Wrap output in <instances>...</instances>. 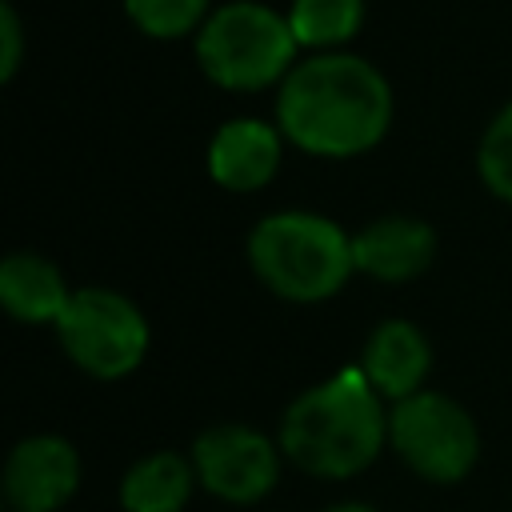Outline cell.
<instances>
[{
	"label": "cell",
	"mask_w": 512,
	"mask_h": 512,
	"mask_svg": "<svg viewBox=\"0 0 512 512\" xmlns=\"http://www.w3.org/2000/svg\"><path fill=\"white\" fill-rule=\"evenodd\" d=\"M276 128L320 160L372 152L392 128V88L384 72L348 52H320L280 80Z\"/></svg>",
	"instance_id": "obj_1"
},
{
	"label": "cell",
	"mask_w": 512,
	"mask_h": 512,
	"mask_svg": "<svg viewBox=\"0 0 512 512\" xmlns=\"http://www.w3.org/2000/svg\"><path fill=\"white\" fill-rule=\"evenodd\" d=\"M276 440L296 472L316 480H352L372 468L388 444L384 396L356 364L340 368L284 408Z\"/></svg>",
	"instance_id": "obj_2"
},
{
	"label": "cell",
	"mask_w": 512,
	"mask_h": 512,
	"mask_svg": "<svg viewBox=\"0 0 512 512\" xmlns=\"http://www.w3.org/2000/svg\"><path fill=\"white\" fill-rule=\"evenodd\" d=\"M252 276L288 304H324L356 272L352 236L320 212L284 208L256 220L244 244Z\"/></svg>",
	"instance_id": "obj_3"
},
{
	"label": "cell",
	"mask_w": 512,
	"mask_h": 512,
	"mask_svg": "<svg viewBox=\"0 0 512 512\" xmlns=\"http://www.w3.org/2000/svg\"><path fill=\"white\" fill-rule=\"evenodd\" d=\"M296 36L288 16L256 0H232L216 8L196 32L200 72L228 92H256L284 80L296 64Z\"/></svg>",
	"instance_id": "obj_4"
},
{
	"label": "cell",
	"mask_w": 512,
	"mask_h": 512,
	"mask_svg": "<svg viewBox=\"0 0 512 512\" xmlns=\"http://www.w3.org/2000/svg\"><path fill=\"white\" fill-rule=\"evenodd\" d=\"M388 448L420 480L460 484L480 460V428L460 400L420 388L388 408Z\"/></svg>",
	"instance_id": "obj_5"
},
{
	"label": "cell",
	"mask_w": 512,
	"mask_h": 512,
	"mask_svg": "<svg viewBox=\"0 0 512 512\" xmlns=\"http://www.w3.org/2000/svg\"><path fill=\"white\" fill-rule=\"evenodd\" d=\"M56 340L64 356L92 380L132 376L152 344L148 320L136 300L116 288H76L64 316L56 320Z\"/></svg>",
	"instance_id": "obj_6"
},
{
	"label": "cell",
	"mask_w": 512,
	"mask_h": 512,
	"mask_svg": "<svg viewBox=\"0 0 512 512\" xmlns=\"http://www.w3.org/2000/svg\"><path fill=\"white\" fill-rule=\"evenodd\" d=\"M192 468L208 496L248 508L260 504L276 484L284 468L280 440L268 432H256L248 424H212L192 440Z\"/></svg>",
	"instance_id": "obj_7"
},
{
	"label": "cell",
	"mask_w": 512,
	"mask_h": 512,
	"mask_svg": "<svg viewBox=\"0 0 512 512\" xmlns=\"http://www.w3.org/2000/svg\"><path fill=\"white\" fill-rule=\"evenodd\" d=\"M80 488V452L56 432L16 440L4 460V500L12 512H60Z\"/></svg>",
	"instance_id": "obj_8"
},
{
	"label": "cell",
	"mask_w": 512,
	"mask_h": 512,
	"mask_svg": "<svg viewBox=\"0 0 512 512\" xmlns=\"http://www.w3.org/2000/svg\"><path fill=\"white\" fill-rule=\"evenodd\" d=\"M436 228L420 216H376L360 232H352L356 272L380 284H408L424 276L436 260Z\"/></svg>",
	"instance_id": "obj_9"
},
{
	"label": "cell",
	"mask_w": 512,
	"mask_h": 512,
	"mask_svg": "<svg viewBox=\"0 0 512 512\" xmlns=\"http://www.w3.org/2000/svg\"><path fill=\"white\" fill-rule=\"evenodd\" d=\"M284 160V132L256 116L224 120L208 140V176L224 192H260Z\"/></svg>",
	"instance_id": "obj_10"
},
{
	"label": "cell",
	"mask_w": 512,
	"mask_h": 512,
	"mask_svg": "<svg viewBox=\"0 0 512 512\" xmlns=\"http://www.w3.org/2000/svg\"><path fill=\"white\" fill-rule=\"evenodd\" d=\"M356 368L388 404H396L424 388V380L432 372V344L412 320L392 316V320H380L364 336Z\"/></svg>",
	"instance_id": "obj_11"
},
{
	"label": "cell",
	"mask_w": 512,
	"mask_h": 512,
	"mask_svg": "<svg viewBox=\"0 0 512 512\" xmlns=\"http://www.w3.org/2000/svg\"><path fill=\"white\" fill-rule=\"evenodd\" d=\"M76 288H68L60 264L40 252H8L0 260V304L16 324H52L64 316Z\"/></svg>",
	"instance_id": "obj_12"
},
{
	"label": "cell",
	"mask_w": 512,
	"mask_h": 512,
	"mask_svg": "<svg viewBox=\"0 0 512 512\" xmlns=\"http://www.w3.org/2000/svg\"><path fill=\"white\" fill-rule=\"evenodd\" d=\"M196 488L200 480H196L192 456L156 448L124 468L116 484V500H120V512H184Z\"/></svg>",
	"instance_id": "obj_13"
},
{
	"label": "cell",
	"mask_w": 512,
	"mask_h": 512,
	"mask_svg": "<svg viewBox=\"0 0 512 512\" xmlns=\"http://www.w3.org/2000/svg\"><path fill=\"white\" fill-rule=\"evenodd\" d=\"M288 24L300 48H336L360 32L364 0H292Z\"/></svg>",
	"instance_id": "obj_14"
},
{
	"label": "cell",
	"mask_w": 512,
	"mask_h": 512,
	"mask_svg": "<svg viewBox=\"0 0 512 512\" xmlns=\"http://www.w3.org/2000/svg\"><path fill=\"white\" fill-rule=\"evenodd\" d=\"M476 172L496 200L512 204V100L484 128L480 148H476Z\"/></svg>",
	"instance_id": "obj_15"
},
{
	"label": "cell",
	"mask_w": 512,
	"mask_h": 512,
	"mask_svg": "<svg viewBox=\"0 0 512 512\" xmlns=\"http://www.w3.org/2000/svg\"><path fill=\"white\" fill-rule=\"evenodd\" d=\"M132 24L144 32V36H156V40H176V36H188L192 28H200L208 16V0H124Z\"/></svg>",
	"instance_id": "obj_16"
},
{
	"label": "cell",
	"mask_w": 512,
	"mask_h": 512,
	"mask_svg": "<svg viewBox=\"0 0 512 512\" xmlns=\"http://www.w3.org/2000/svg\"><path fill=\"white\" fill-rule=\"evenodd\" d=\"M0 36H4V48H0V80H12L16 68H20V20L12 12V4H0Z\"/></svg>",
	"instance_id": "obj_17"
},
{
	"label": "cell",
	"mask_w": 512,
	"mask_h": 512,
	"mask_svg": "<svg viewBox=\"0 0 512 512\" xmlns=\"http://www.w3.org/2000/svg\"><path fill=\"white\" fill-rule=\"evenodd\" d=\"M324 512H376V508L364 504V500H340V504H328Z\"/></svg>",
	"instance_id": "obj_18"
}]
</instances>
